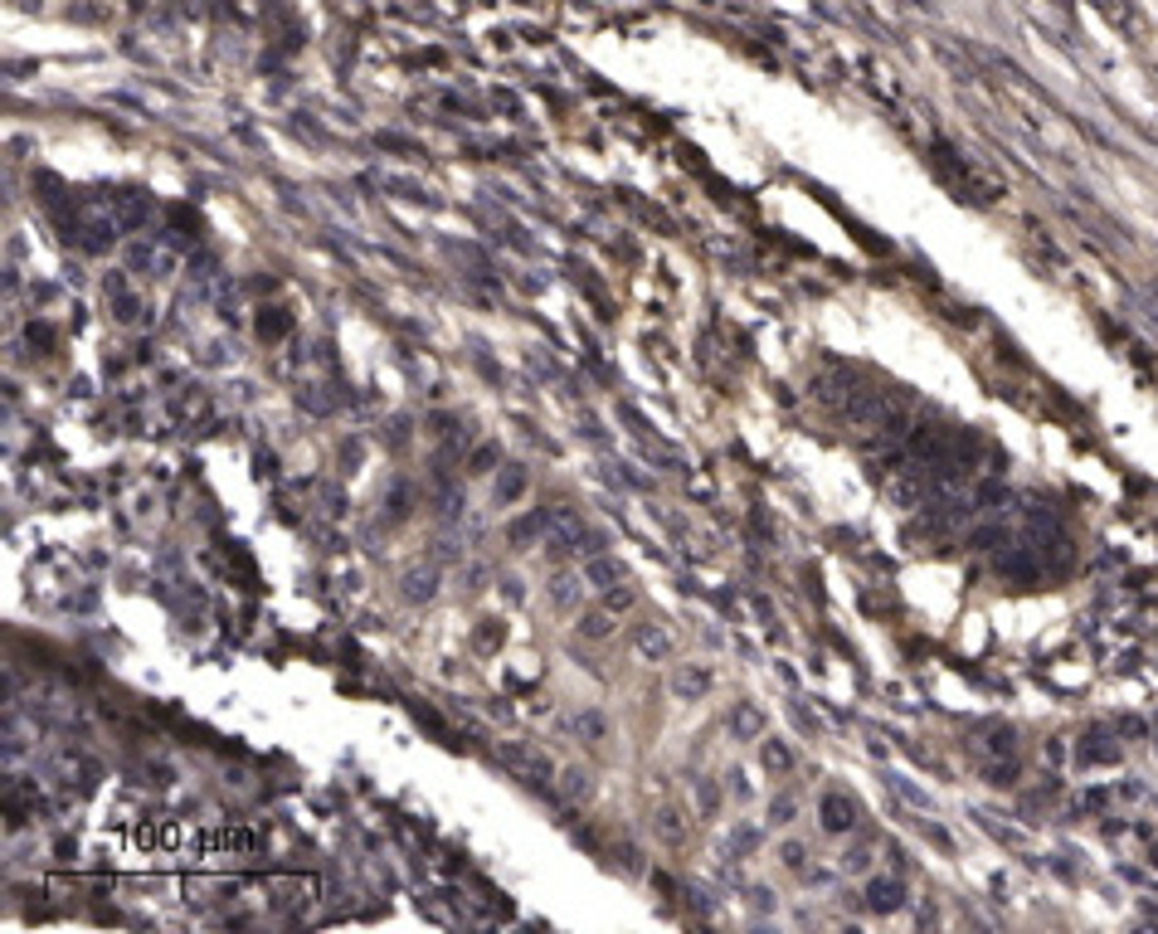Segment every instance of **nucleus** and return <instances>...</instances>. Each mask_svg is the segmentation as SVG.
Instances as JSON below:
<instances>
[{
    "instance_id": "6e6552de",
    "label": "nucleus",
    "mask_w": 1158,
    "mask_h": 934,
    "mask_svg": "<svg viewBox=\"0 0 1158 934\" xmlns=\"http://www.w3.org/2000/svg\"><path fill=\"white\" fill-rule=\"evenodd\" d=\"M589 579H594L599 589H614V584H624V564L618 560H609V555H594L589 560V570H584Z\"/></svg>"
},
{
    "instance_id": "0eeeda50",
    "label": "nucleus",
    "mask_w": 1158,
    "mask_h": 934,
    "mask_svg": "<svg viewBox=\"0 0 1158 934\" xmlns=\"http://www.w3.org/2000/svg\"><path fill=\"white\" fill-rule=\"evenodd\" d=\"M900 900H906V896H900L896 881H881V876H877V881L867 886V905H871V910H900Z\"/></svg>"
},
{
    "instance_id": "f8f14e48",
    "label": "nucleus",
    "mask_w": 1158,
    "mask_h": 934,
    "mask_svg": "<svg viewBox=\"0 0 1158 934\" xmlns=\"http://www.w3.org/2000/svg\"><path fill=\"white\" fill-rule=\"evenodd\" d=\"M521 487H526V472H521V467H506V472L497 477V497H502V502L521 497Z\"/></svg>"
},
{
    "instance_id": "4468645a",
    "label": "nucleus",
    "mask_w": 1158,
    "mask_h": 934,
    "mask_svg": "<svg viewBox=\"0 0 1158 934\" xmlns=\"http://www.w3.org/2000/svg\"><path fill=\"white\" fill-rule=\"evenodd\" d=\"M633 599H638V594H633L628 584H614V589H609V599H604V608H609V614H628Z\"/></svg>"
},
{
    "instance_id": "20e7f679",
    "label": "nucleus",
    "mask_w": 1158,
    "mask_h": 934,
    "mask_svg": "<svg viewBox=\"0 0 1158 934\" xmlns=\"http://www.w3.org/2000/svg\"><path fill=\"white\" fill-rule=\"evenodd\" d=\"M672 691H676L682 701H701L706 691H711V676H706L701 667H682V672L672 676Z\"/></svg>"
},
{
    "instance_id": "9b49d317",
    "label": "nucleus",
    "mask_w": 1158,
    "mask_h": 934,
    "mask_svg": "<svg viewBox=\"0 0 1158 934\" xmlns=\"http://www.w3.org/2000/svg\"><path fill=\"white\" fill-rule=\"evenodd\" d=\"M614 633V614L604 608V614H584L579 618V638H589V643H599V638H609Z\"/></svg>"
},
{
    "instance_id": "423d86ee",
    "label": "nucleus",
    "mask_w": 1158,
    "mask_h": 934,
    "mask_svg": "<svg viewBox=\"0 0 1158 934\" xmlns=\"http://www.w3.org/2000/svg\"><path fill=\"white\" fill-rule=\"evenodd\" d=\"M633 643H638V653H647L653 662H662V657L672 653V638H667V633L657 628V623H643V628H638V638H633Z\"/></svg>"
},
{
    "instance_id": "f257e3e1",
    "label": "nucleus",
    "mask_w": 1158,
    "mask_h": 934,
    "mask_svg": "<svg viewBox=\"0 0 1158 934\" xmlns=\"http://www.w3.org/2000/svg\"><path fill=\"white\" fill-rule=\"evenodd\" d=\"M502 764H512V769L526 778V784H535V788H545V778H550V764L541 759V755H531V749H502Z\"/></svg>"
},
{
    "instance_id": "a211bd4d",
    "label": "nucleus",
    "mask_w": 1158,
    "mask_h": 934,
    "mask_svg": "<svg viewBox=\"0 0 1158 934\" xmlns=\"http://www.w3.org/2000/svg\"><path fill=\"white\" fill-rule=\"evenodd\" d=\"M803 857H808V852H803V847H794V842L784 847V861H788V867H803Z\"/></svg>"
},
{
    "instance_id": "7ed1b4c3",
    "label": "nucleus",
    "mask_w": 1158,
    "mask_h": 934,
    "mask_svg": "<svg viewBox=\"0 0 1158 934\" xmlns=\"http://www.w3.org/2000/svg\"><path fill=\"white\" fill-rule=\"evenodd\" d=\"M823 827H828V832L857 827V803L842 798V794H828V798H823Z\"/></svg>"
},
{
    "instance_id": "dca6fc26",
    "label": "nucleus",
    "mask_w": 1158,
    "mask_h": 934,
    "mask_svg": "<svg viewBox=\"0 0 1158 934\" xmlns=\"http://www.w3.org/2000/svg\"><path fill=\"white\" fill-rule=\"evenodd\" d=\"M794 817V798H774V808H769V823H788Z\"/></svg>"
},
{
    "instance_id": "f03ea898",
    "label": "nucleus",
    "mask_w": 1158,
    "mask_h": 934,
    "mask_svg": "<svg viewBox=\"0 0 1158 934\" xmlns=\"http://www.w3.org/2000/svg\"><path fill=\"white\" fill-rule=\"evenodd\" d=\"M400 594H404L409 604H429L433 594H439V570H433V564H419V570H409Z\"/></svg>"
},
{
    "instance_id": "ddd939ff",
    "label": "nucleus",
    "mask_w": 1158,
    "mask_h": 934,
    "mask_svg": "<svg viewBox=\"0 0 1158 934\" xmlns=\"http://www.w3.org/2000/svg\"><path fill=\"white\" fill-rule=\"evenodd\" d=\"M570 730H574V735H584V740H604V735H609L604 716H574V720H570Z\"/></svg>"
},
{
    "instance_id": "39448f33",
    "label": "nucleus",
    "mask_w": 1158,
    "mask_h": 934,
    "mask_svg": "<svg viewBox=\"0 0 1158 934\" xmlns=\"http://www.w3.org/2000/svg\"><path fill=\"white\" fill-rule=\"evenodd\" d=\"M730 730H736L740 740H759V735H765V716H759L755 706L745 701V706H736V711H730Z\"/></svg>"
},
{
    "instance_id": "9d476101",
    "label": "nucleus",
    "mask_w": 1158,
    "mask_h": 934,
    "mask_svg": "<svg viewBox=\"0 0 1158 934\" xmlns=\"http://www.w3.org/2000/svg\"><path fill=\"white\" fill-rule=\"evenodd\" d=\"M759 759H765L769 774H788V769H794V755H788V745H779V740L759 745Z\"/></svg>"
},
{
    "instance_id": "1a4fd4ad",
    "label": "nucleus",
    "mask_w": 1158,
    "mask_h": 934,
    "mask_svg": "<svg viewBox=\"0 0 1158 934\" xmlns=\"http://www.w3.org/2000/svg\"><path fill=\"white\" fill-rule=\"evenodd\" d=\"M579 594H584V584H579V574H555V579H550V599H555V608H570V604H579Z\"/></svg>"
},
{
    "instance_id": "2eb2a0df",
    "label": "nucleus",
    "mask_w": 1158,
    "mask_h": 934,
    "mask_svg": "<svg viewBox=\"0 0 1158 934\" xmlns=\"http://www.w3.org/2000/svg\"><path fill=\"white\" fill-rule=\"evenodd\" d=\"M657 832H662V838H667V842H676V838H682V823H676V813H662V817H657Z\"/></svg>"
},
{
    "instance_id": "f3484780",
    "label": "nucleus",
    "mask_w": 1158,
    "mask_h": 934,
    "mask_svg": "<svg viewBox=\"0 0 1158 934\" xmlns=\"http://www.w3.org/2000/svg\"><path fill=\"white\" fill-rule=\"evenodd\" d=\"M696 794H701V808H716V784H706V778H701Z\"/></svg>"
}]
</instances>
